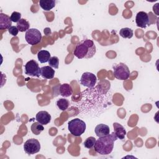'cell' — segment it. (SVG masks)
Segmentation results:
<instances>
[{
    "mask_svg": "<svg viewBox=\"0 0 159 159\" xmlns=\"http://www.w3.org/2000/svg\"><path fill=\"white\" fill-rule=\"evenodd\" d=\"M113 127H114V132L115 133V135L117 137V139H119L120 140H122L125 138V136L126 135V130L125 128L120 124L117 122L113 123Z\"/></svg>",
    "mask_w": 159,
    "mask_h": 159,
    "instance_id": "9a60e30c",
    "label": "cell"
},
{
    "mask_svg": "<svg viewBox=\"0 0 159 159\" xmlns=\"http://www.w3.org/2000/svg\"><path fill=\"white\" fill-rule=\"evenodd\" d=\"M96 52V47L92 40L85 39L78 42L74 50V55L79 59L91 58Z\"/></svg>",
    "mask_w": 159,
    "mask_h": 159,
    "instance_id": "7a4b0ae2",
    "label": "cell"
},
{
    "mask_svg": "<svg viewBox=\"0 0 159 159\" xmlns=\"http://www.w3.org/2000/svg\"><path fill=\"white\" fill-rule=\"evenodd\" d=\"M120 35L124 39H131L133 37V30L130 28H122L119 31Z\"/></svg>",
    "mask_w": 159,
    "mask_h": 159,
    "instance_id": "7402d4cb",
    "label": "cell"
},
{
    "mask_svg": "<svg viewBox=\"0 0 159 159\" xmlns=\"http://www.w3.org/2000/svg\"><path fill=\"white\" fill-rule=\"evenodd\" d=\"M56 104L59 109L64 111L68 108L70 106V101L65 98H60L57 101Z\"/></svg>",
    "mask_w": 159,
    "mask_h": 159,
    "instance_id": "ffe728a7",
    "label": "cell"
},
{
    "mask_svg": "<svg viewBox=\"0 0 159 159\" xmlns=\"http://www.w3.org/2000/svg\"><path fill=\"white\" fill-rule=\"evenodd\" d=\"M94 132L98 137H101L109 135L110 132V129L107 125L100 124L96 126Z\"/></svg>",
    "mask_w": 159,
    "mask_h": 159,
    "instance_id": "7c38bea8",
    "label": "cell"
},
{
    "mask_svg": "<svg viewBox=\"0 0 159 159\" xmlns=\"http://www.w3.org/2000/svg\"><path fill=\"white\" fill-rule=\"evenodd\" d=\"M12 25L11 17L5 14L0 13V29H9Z\"/></svg>",
    "mask_w": 159,
    "mask_h": 159,
    "instance_id": "4fadbf2b",
    "label": "cell"
},
{
    "mask_svg": "<svg viewBox=\"0 0 159 159\" xmlns=\"http://www.w3.org/2000/svg\"><path fill=\"white\" fill-rule=\"evenodd\" d=\"M8 31H9V33L13 36H16L19 32V30H18L17 26H11L8 29Z\"/></svg>",
    "mask_w": 159,
    "mask_h": 159,
    "instance_id": "484cf974",
    "label": "cell"
},
{
    "mask_svg": "<svg viewBox=\"0 0 159 159\" xmlns=\"http://www.w3.org/2000/svg\"><path fill=\"white\" fill-rule=\"evenodd\" d=\"M10 17L12 22L17 23L21 19V14L19 12L14 11L11 14Z\"/></svg>",
    "mask_w": 159,
    "mask_h": 159,
    "instance_id": "d4e9b609",
    "label": "cell"
},
{
    "mask_svg": "<svg viewBox=\"0 0 159 159\" xmlns=\"http://www.w3.org/2000/svg\"><path fill=\"white\" fill-rule=\"evenodd\" d=\"M110 83L107 80L99 82L93 88H88L79 94V98L72 96L71 105L80 114L91 118L97 117L106 112L112 104Z\"/></svg>",
    "mask_w": 159,
    "mask_h": 159,
    "instance_id": "6da1fadb",
    "label": "cell"
},
{
    "mask_svg": "<svg viewBox=\"0 0 159 159\" xmlns=\"http://www.w3.org/2000/svg\"><path fill=\"white\" fill-rule=\"evenodd\" d=\"M55 70L50 66H45L40 68V75L45 79H52L54 77Z\"/></svg>",
    "mask_w": 159,
    "mask_h": 159,
    "instance_id": "2e32d148",
    "label": "cell"
},
{
    "mask_svg": "<svg viewBox=\"0 0 159 159\" xmlns=\"http://www.w3.org/2000/svg\"><path fill=\"white\" fill-rule=\"evenodd\" d=\"M24 71L28 76L39 77L40 75V68L38 63L34 60L27 61L24 66Z\"/></svg>",
    "mask_w": 159,
    "mask_h": 159,
    "instance_id": "ba28073f",
    "label": "cell"
},
{
    "mask_svg": "<svg viewBox=\"0 0 159 159\" xmlns=\"http://www.w3.org/2000/svg\"><path fill=\"white\" fill-rule=\"evenodd\" d=\"M55 2L54 0H40L39 1V5L42 9L48 11L55 6Z\"/></svg>",
    "mask_w": 159,
    "mask_h": 159,
    "instance_id": "e0dca14e",
    "label": "cell"
},
{
    "mask_svg": "<svg viewBox=\"0 0 159 159\" xmlns=\"http://www.w3.org/2000/svg\"><path fill=\"white\" fill-rule=\"evenodd\" d=\"M114 77L119 80H125L130 75L129 67L124 63H119L113 66Z\"/></svg>",
    "mask_w": 159,
    "mask_h": 159,
    "instance_id": "5b68a950",
    "label": "cell"
},
{
    "mask_svg": "<svg viewBox=\"0 0 159 159\" xmlns=\"http://www.w3.org/2000/svg\"><path fill=\"white\" fill-rule=\"evenodd\" d=\"M48 65L52 68H54L55 69L58 68L59 66V59L57 57H50L48 61Z\"/></svg>",
    "mask_w": 159,
    "mask_h": 159,
    "instance_id": "cb8c5ba5",
    "label": "cell"
},
{
    "mask_svg": "<svg viewBox=\"0 0 159 159\" xmlns=\"http://www.w3.org/2000/svg\"><path fill=\"white\" fill-rule=\"evenodd\" d=\"M96 142V139L95 137H89L84 140V142H83V145H84V147H86L88 149H90L94 146Z\"/></svg>",
    "mask_w": 159,
    "mask_h": 159,
    "instance_id": "603a6c76",
    "label": "cell"
},
{
    "mask_svg": "<svg viewBox=\"0 0 159 159\" xmlns=\"http://www.w3.org/2000/svg\"><path fill=\"white\" fill-rule=\"evenodd\" d=\"M117 137L113 132L111 134L99 137L94 144V148L95 151L102 155L110 154L114 148V142L117 140Z\"/></svg>",
    "mask_w": 159,
    "mask_h": 159,
    "instance_id": "3957f363",
    "label": "cell"
},
{
    "mask_svg": "<svg viewBox=\"0 0 159 159\" xmlns=\"http://www.w3.org/2000/svg\"><path fill=\"white\" fill-rule=\"evenodd\" d=\"M44 32V34L46 35H50L51 34V30H50V28H45L43 30Z\"/></svg>",
    "mask_w": 159,
    "mask_h": 159,
    "instance_id": "4316f807",
    "label": "cell"
},
{
    "mask_svg": "<svg viewBox=\"0 0 159 159\" xmlns=\"http://www.w3.org/2000/svg\"><path fill=\"white\" fill-rule=\"evenodd\" d=\"M68 129L71 134L79 137L85 132L86 123L79 118H75L68 122Z\"/></svg>",
    "mask_w": 159,
    "mask_h": 159,
    "instance_id": "277c9868",
    "label": "cell"
},
{
    "mask_svg": "<svg viewBox=\"0 0 159 159\" xmlns=\"http://www.w3.org/2000/svg\"><path fill=\"white\" fill-rule=\"evenodd\" d=\"M37 58L41 63L48 62L50 58V53L48 51L45 50H40L37 53Z\"/></svg>",
    "mask_w": 159,
    "mask_h": 159,
    "instance_id": "ac0fdd59",
    "label": "cell"
},
{
    "mask_svg": "<svg viewBox=\"0 0 159 159\" xmlns=\"http://www.w3.org/2000/svg\"><path fill=\"white\" fill-rule=\"evenodd\" d=\"M135 22L137 25L140 28H145L147 25H150L148 14L144 11L139 12L135 17Z\"/></svg>",
    "mask_w": 159,
    "mask_h": 159,
    "instance_id": "30bf717a",
    "label": "cell"
},
{
    "mask_svg": "<svg viewBox=\"0 0 159 159\" xmlns=\"http://www.w3.org/2000/svg\"><path fill=\"white\" fill-rule=\"evenodd\" d=\"M30 129H31L32 132L34 134L37 135H39L44 130V127L39 122H36L33 123L31 125Z\"/></svg>",
    "mask_w": 159,
    "mask_h": 159,
    "instance_id": "44dd1931",
    "label": "cell"
},
{
    "mask_svg": "<svg viewBox=\"0 0 159 159\" xmlns=\"http://www.w3.org/2000/svg\"><path fill=\"white\" fill-rule=\"evenodd\" d=\"M50 114L45 111H41L37 112L35 116V119L42 125H47L51 120Z\"/></svg>",
    "mask_w": 159,
    "mask_h": 159,
    "instance_id": "8fae6325",
    "label": "cell"
},
{
    "mask_svg": "<svg viewBox=\"0 0 159 159\" xmlns=\"http://www.w3.org/2000/svg\"><path fill=\"white\" fill-rule=\"evenodd\" d=\"M29 27H30L29 22L25 19H21L17 23V27L19 31L21 32L27 31L29 29Z\"/></svg>",
    "mask_w": 159,
    "mask_h": 159,
    "instance_id": "d6986e66",
    "label": "cell"
},
{
    "mask_svg": "<svg viewBox=\"0 0 159 159\" xmlns=\"http://www.w3.org/2000/svg\"><path fill=\"white\" fill-rule=\"evenodd\" d=\"M25 39L29 44L31 45H35L40 42L42 39V34L37 29H30L26 31L25 34Z\"/></svg>",
    "mask_w": 159,
    "mask_h": 159,
    "instance_id": "8992f818",
    "label": "cell"
},
{
    "mask_svg": "<svg viewBox=\"0 0 159 159\" xmlns=\"http://www.w3.org/2000/svg\"><path fill=\"white\" fill-rule=\"evenodd\" d=\"M58 92H59V94L63 97L67 98L72 95L73 89L70 84L68 83H64L59 86Z\"/></svg>",
    "mask_w": 159,
    "mask_h": 159,
    "instance_id": "5bb4252c",
    "label": "cell"
},
{
    "mask_svg": "<svg viewBox=\"0 0 159 159\" xmlns=\"http://www.w3.org/2000/svg\"><path fill=\"white\" fill-rule=\"evenodd\" d=\"M97 81V78L95 75L90 72H84L81 75L80 83L87 88H93L95 86Z\"/></svg>",
    "mask_w": 159,
    "mask_h": 159,
    "instance_id": "9c48e42d",
    "label": "cell"
},
{
    "mask_svg": "<svg viewBox=\"0 0 159 159\" xmlns=\"http://www.w3.org/2000/svg\"><path fill=\"white\" fill-rule=\"evenodd\" d=\"M24 150L28 155H34L38 153L40 150V144L37 139H30L25 142Z\"/></svg>",
    "mask_w": 159,
    "mask_h": 159,
    "instance_id": "52a82bcc",
    "label": "cell"
}]
</instances>
